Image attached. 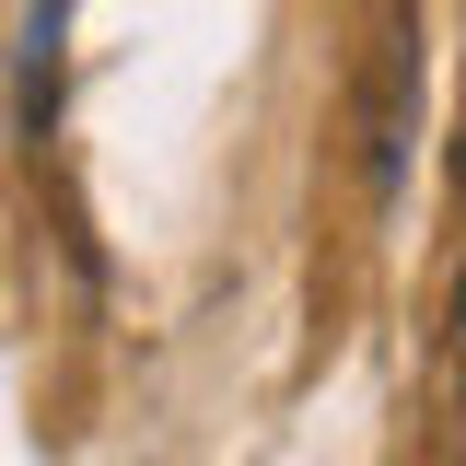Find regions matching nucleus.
<instances>
[{"label":"nucleus","mask_w":466,"mask_h":466,"mask_svg":"<svg viewBox=\"0 0 466 466\" xmlns=\"http://www.w3.org/2000/svg\"><path fill=\"white\" fill-rule=\"evenodd\" d=\"M455 350H466V268H455Z\"/></svg>","instance_id":"1"},{"label":"nucleus","mask_w":466,"mask_h":466,"mask_svg":"<svg viewBox=\"0 0 466 466\" xmlns=\"http://www.w3.org/2000/svg\"><path fill=\"white\" fill-rule=\"evenodd\" d=\"M455 397H466V361H455Z\"/></svg>","instance_id":"2"}]
</instances>
